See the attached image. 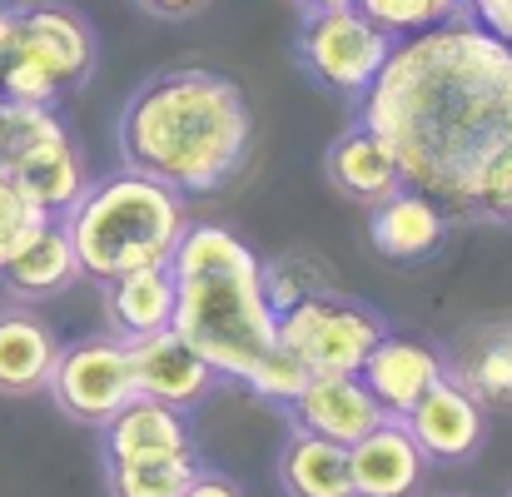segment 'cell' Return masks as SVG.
<instances>
[{"label":"cell","instance_id":"cell-1","mask_svg":"<svg viewBox=\"0 0 512 497\" xmlns=\"http://www.w3.org/2000/svg\"><path fill=\"white\" fill-rule=\"evenodd\" d=\"M408 189L443 209L498 214L512 194V45L473 15L393 40L378 80L358 95Z\"/></svg>","mask_w":512,"mask_h":497},{"label":"cell","instance_id":"cell-2","mask_svg":"<svg viewBox=\"0 0 512 497\" xmlns=\"http://www.w3.org/2000/svg\"><path fill=\"white\" fill-rule=\"evenodd\" d=\"M254 115L234 80L214 70H165L145 80L120 115L125 169H140L174 194H214L249 160Z\"/></svg>","mask_w":512,"mask_h":497},{"label":"cell","instance_id":"cell-3","mask_svg":"<svg viewBox=\"0 0 512 497\" xmlns=\"http://www.w3.org/2000/svg\"><path fill=\"white\" fill-rule=\"evenodd\" d=\"M170 279V329L199 348L219 378L249 388L254 368L279 343V314L264 294L259 254L224 224H184L170 254Z\"/></svg>","mask_w":512,"mask_h":497},{"label":"cell","instance_id":"cell-4","mask_svg":"<svg viewBox=\"0 0 512 497\" xmlns=\"http://www.w3.org/2000/svg\"><path fill=\"white\" fill-rule=\"evenodd\" d=\"M60 224L80 274L110 284L135 269H165L189 214H184V194H174L170 184L140 169H120L110 179L85 184Z\"/></svg>","mask_w":512,"mask_h":497},{"label":"cell","instance_id":"cell-5","mask_svg":"<svg viewBox=\"0 0 512 497\" xmlns=\"http://www.w3.org/2000/svg\"><path fill=\"white\" fill-rule=\"evenodd\" d=\"M95 70V35L65 5L0 15V100L55 105Z\"/></svg>","mask_w":512,"mask_h":497},{"label":"cell","instance_id":"cell-6","mask_svg":"<svg viewBox=\"0 0 512 497\" xmlns=\"http://www.w3.org/2000/svg\"><path fill=\"white\" fill-rule=\"evenodd\" d=\"M383 333L388 324L373 309L343 299L334 289L279 314V343L299 353L309 373H358Z\"/></svg>","mask_w":512,"mask_h":497},{"label":"cell","instance_id":"cell-7","mask_svg":"<svg viewBox=\"0 0 512 497\" xmlns=\"http://www.w3.org/2000/svg\"><path fill=\"white\" fill-rule=\"evenodd\" d=\"M388 50H393V35L378 30V25H373L368 15H358L353 5L304 15V30H299V60H304V70H309L324 90L348 95V100H358V95L378 80Z\"/></svg>","mask_w":512,"mask_h":497},{"label":"cell","instance_id":"cell-8","mask_svg":"<svg viewBox=\"0 0 512 497\" xmlns=\"http://www.w3.org/2000/svg\"><path fill=\"white\" fill-rule=\"evenodd\" d=\"M55 403L80 418V423H110L140 388H135V363H130V343L115 338V333H100V338H80L70 348H60L55 368H50V383Z\"/></svg>","mask_w":512,"mask_h":497},{"label":"cell","instance_id":"cell-9","mask_svg":"<svg viewBox=\"0 0 512 497\" xmlns=\"http://www.w3.org/2000/svg\"><path fill=\"white\" fill-rule=\"evenodd\" d=\"M403 428L413 433L428 463H468L483 448L488 408L473 393H463L453 378H443L403 413Z\"/></svg>","mask_w":512,"mask_h":497},{"label":"cell","instance_id":"cell-10","mask_svg":"<svg viewBox=\"0 0 512 497\" xmlns=\"http://www.w3.org/2000/svg\"><path fill=\"white\" fill-rule=\"evenodd\" d=\"M289 413H294L299 433H319V438L343 443V448H353L363 433H373L388 418L378 408V398L363 388L358 373H309V383L299 388Z\"/></svg>","mask_w":512,"mask_h":497},{"label":"cell","instance_id":"cell-11","mask_svg":"<svg viewBox=\"0 0 512 497\" xmlns=\"http://www.w3.org/2000/svg\"><path fill=\"white\" fill-rule=\"evenodd\" d=\"M5 174H10V179L25 189V199H30L35 209H45L50 219H60V214L80 199V189L90 184L75 140L65 135V125H60L55 115H45V125L25 140V150L10 160Z\"/></svg>","mask_w":512,"mask_h":497},{"label":"cell","instance_id":"cell-12","mask_svg":"<svg viewBox=\"0 0 512 497\" xmlns=\"http://www.w3.org/2000/svg\"><path fill=\"white\" fill-rule=\"evenodd\" d=\"M130 363H135V388L155 403H170L179 413H189L194 403H204L219 383V373L199 358V348H189L174 329L145 333L130 343Z\"/></svg>","mask_w":512,"mask_h":497},{"label":"cell","instance_id":"cell-13","mask_svg":"<svg viewBox=\"0 0 512 497\" xmlns=\"http://www.w3.org/2000/svg\"><path fill=\"white\" fill-rule=\"evenodd\" d=\"M358 378H363V388L378 398V408H383L388 418H403L433 383L448 378V363H443L438 348H428V343H418V338L383 333V338L373 343V353L363 358Z\"/></svg>","mask_w":512,"mask_h":497},{"label":"cell","instance_id":"cell-14","mask_svg":"<svg viewBox=\"0 0 512 497\" xmlns=\"http://www.w3.org/2000/svg\"><path fill=\"white\" fill-rule=\"evenodd\" d=\"M423 448L403 428V418H383L373 433H363L348 448V473H353V497H413L423 483Z\"/></svg>","mask_w":512,"mask_h":497},{"label":"cell","instance_id":"cell-15","mask_svg":"<svg viewBox=\"0 0 512 497\" xmlns=\"http://www.w3.org/2000/svg\"><path fill=\"white\" fill-rule=\"evenodd\" d=\"M448 363V378L473 393L483 408H512V319H483L468 333H458L453 343V358Z\"/></svg>","mask_w":512,"mask_h":497},{"label":"cell","instance_id":"cell-16","mask_svg":"<svg viewBox=\"0 0 512 497\" xmlns=\"http://www.w3.org/2000/svg\"><path fill=\"white\" fill-rule=\"evenodd\" d=\"M368 239L378 254L398 259V264H413V259H428L438 244H443V229H448V214L438 199L418 194V189H393L388 199L368 204Z\"/></svg>","mask_w":512,"mask_h":497},{"label":"cell","instance_id":"cell-17","mask_svg":"<svg viewBox=\"0 0 512 497\" xmlns=\"http://www.w3.org/2000/svg\"><path fill=\"white\" fill-rule=\"evenodd\" d=\"M105 428V463H130V458H150V453H174V448H194L184 413L170 403H155L145 393H135Z\"/></svg>","mask_w":512,"mask_h":497},{"label":"cell","instance_id":"cell-18","mask_svg":"<svg viewBox=\"0 0 512 497\" xmlns=\"http://www.w3.org/2000/svg\"><path fill=\"white\" fill-rule=\"evenodd\" d=\"M105 319H110V333L125 338V343L170 329V319H174L170 264L165 269H135V274L110 279L105 284Z\"/></svg>","mask_w":512,"mask_h":497},{"label":"cell","instance_id":"cell-19","mask_svg":"<svg viewBox=\"0 0 512 497\" xmlns=\"http://www.w3.org/2000/svg\"><path fill=\"white\" fill-rule=\"evenodd\" d=\"M329 179H334V189H343L348 199H358V204H378V199H388L393 189H403V174H398V160H393V150L368 130V125H353L348 135H339L334 145H329Z\"/></svg>","mask_w":512,"mask_h":497},{"label":"cell","instance_id":"cell-20","mask_svg":"<svg viewBox=\"0 0 512 497\" xmlns=\"http://www.w3.org/2000/svg\"><path fill=\"white\" fill-rule=\"evenodd\" d=\"M60 358V338L45 319L10 309L0 314V393H40Z\"/></svg>","mask_w":512,"mask_h":497},{"label":"cell","instance_id":"cell-21","mask_svg":"<svg viewBox=\"0 0 512 497\" xmlns=\"http://www.w3.org/2000/svg\"><path fill=\"white\" fill-rule=\"evenodd\" d=\"M279 483L289 497H353L348 448L294 428V438L279 453Z\"/></svg>","mask_w":512,"mask_h":497},{"label":"cell","instance_id":"cell-22","mask_svg":"<svg viewBox=\"0 0 512 497\" xmlns=\"http://www.w3.org/2000/svg\"><path fill=\"white\" fill-rule=\"evenodd\" d=\"M0 279H5L15 294H25V299H45V294L65 289L70 279H80V264H75L70 239H65V224H60V219H45V224L20 244V254L0 269Z\"/></svg>","mask_w":512,"mask_h":497},{"label":"cell","instance_id":"cell-23","mask_svg":"<svg viewBox=\"0 0 512 497\" xmlns=\"http://www.w3.org/2000/svg\"><path fill=\"white\" fill-rule=\"evenodd\" d=\"M199 478V453L174 448V453H150L130 463H105L110 497H179Z\"/></svg>","mask_w":512,"mask_h":497},{"label":"cell","instance_id":"cell-24","mask_svg":"<svg viewBox=\"0 0 512 497\" xmlns=\"http://www.w3.org/2000/svg\"><path fill=\"white\" fill-rule=\"evenodd\" d=\"M264 294H269L274 314H284L314 294H329V269L309 254H279L264 264Z\"/></svg>","mask_w":512,"mask_h":497},{"label":"cell","instance_id":"cell-25","mask_svg":"<svg viewBox=\"0 0 512 497\" xmlns=\"http://www.w3.org/2000/svg\"><path fill=\"white\" fill-rule=\"evenodd\" d=\"M353 10L368 15L393 40H403V35H423V30L453 20L463 10V0H353Z\"/></svg>","mask_w":512,"mask_h":497},{"label":"cell","instance_id":"cell-26","mask_svg":"<svg viewBox=\"0 0 512 497\" xmlns=\"http://www.w3.org/2000/svg\"><path fill=\"white\" fill-rule=\"evenodd\" d=\"M45 219H50V214L35 209V204L25 199V189H20L10 174H0V269L20 254V244H25Z\"/></svg>","mask_w":512,"mask_h":497},{"label":"cell","instance_id":"cell-27","mask_svg":"<svg viewBox=\"0 0 512 497\" xmlns=\"http://www.w3.org/2000/svg\"><path fill=\"white\" fill-rule=\"evenodd\" d=\"M309 383V368H304V358L299 353H289L284 343H274L269 353H264V363L254 368V378H249V388L259 393V398H269V403H294L299 398V388Z\"/></svg>","mask_w":512,"mask_h":497},{"label":"cell","instance_id":"cell-28","mask_svg":"<svg viewBox=\"0 0 512 497\" xmlns=\"http://www.w3.org/2000/svg\"><path fill=\"white\" fill-rule=\"evenodd\" d=\"M463 5H468V15H473L483 30H493L498 40L512 45V0H463Z\"/></svg>","mask_w":512,"mask_h":497},{"label":"cell","instance_id":"cell-29","mask_svg":"<svg viewBox=\"0 0 512 497\" xmlns=\"http://www.w3.org/2000/svg\"><path fill=\"white\" fill-rule=\"evenodd\" d=\"M179 497H244V488H239L234 478H224V473H204V468H199V478Z\"/></svg>","mask_w":512,"mask_h":497},{"label":"cell","instance_id":"cell-30","mask_svg":"<svg viewBox=\"0 0 512 497\" xmlns=\"http://www.w3.org/2000/svg\"><path fill=\"white\" fill-rule=\"evenodd\" d=\"M145 15H155V20H194L209 0H135Z\"/></svg>","mask_w":512,"mask_h":497},{"label":"cell","instance_id":"cell-31","mask_svg":"<svg viewBox=\"0 0 512 497\" xmlns=\"http://www.w3.org/2000/svg\"><path fill=\"white\" fill-rule=\"evenodd\" d=\"M304 15H319V10H339V5H353V0H294Z\"/></svg>","mask_w":512,"mask_h":497},{"label":"cell","instance_id":"cell-32","mask_svg":"<svg viewBox=\"0 0 512 497\" xmlns=\"http://www.w3.org/2000/svg\"><path fill=\"white\" fill-rule=\"evenodd\" d=\"M493 219H512V194L503 199V204H498V214H493Z\"/></svg>","mask_w":512,"mask_h":497}]
</instances>
